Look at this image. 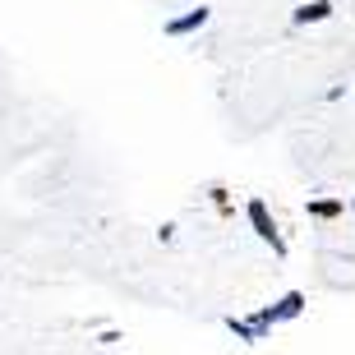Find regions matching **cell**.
Segmentation results:
<instances>
[{
    "mask_svg": "<svg viewBox=\"0 0 355 355\" xmlns=\"http://www.w3.org/2000/svg\"><path fill=\"white\" fill-rule=\"evenodd\" d=\"M304 212H309L314 222H337V217H346V198H309Z\"/></svg>",
    "mask_w": 355,
    "mask_h": 355,
    "instance_id": "obj_5",
    "label": "cell"
},
{
    "mask_svg": "<svg viewBox=\"0 0 355 355\" xmlns=\"http://www.w3.org/2000/svg\"><path fill=\"white\" fill-rule=\"evenodd\" d=\"M208 19H212V10H208V5H198V10H184L180 19H166L162 33H166V37H189V33H198Z\"/></svg>",
    "mask_w": 355,
    "mask_h": 355,
    "instance_id": "obj_2",
    "label": "cell"
},
{
    "mask_svg": "<svg viewBox=\"0 0 355 355\" xmlns=\"http://www.w3.org/2000/svg\"><path fill=\"white\" fill-rule=\"evenodd\" d=\"M304 304H309V295L304 291H286L277 304H268V314H272V328L277 323H291V318H300L304 314Z\"/></svg>",
    "mask_w": 355,
    "mask_h": 355,
    "instance_id": "obj_3",
    "label": "cell"
},
{
    "mask_svg": "<svg viewBox=\"0 0 355 355\" xmlns=\"http://www.w3.org/2000/svg\"><path fill=\"white\" fill-rule=\"evenodd\" d=\"M157 240H162V245H171V240H175V222H166V226H157Z\"/></svg>",
    "mask_w": 355,
    "mask_h": 355,
    "instance_id": "obj_9",
    "label": "cell"
},
{
    "mask_svg": "<svg viewBox=\"0 0 355 355\" xmlns=\"http://www.w3.org/2000/svg\"><path fill=\"white\" fill-rule=\"evenodd\" d=\"M208 198H212V208H217V217H236V203H231V189L226 184H208Z\"/></svg>",
    "mask_w": 355,
    "mask_h": 355,
    "instance_id": "obj_6",
    "label": "cell"
},
{
    "mask_svg": "<svg viewBox=\"0 0 355 355\" xmlns=\"http://www.w3.org/2000/svg\"><path fill=\"white\" fill-rule=\"evenodd\" d=\"M351 208H355V198H351Z\"/></svg>",
    "mask_w": 355,
    "mask_h": 355,
    "instance_id": "obj_10",
    "label": "cell"
},
{
    "mask_svg": "<svg viewBox=\"0 0 355 355\" xmlns=\"http://www.w3.org/2000/svg\"><path fill=\"white\" fill-rule=\"evenodd\" d=\"M245 217H250L254 236L263 240V245L277 254V259H286V254H291V245H286V236H282V226H277V217L268 212V203H263V198H250V203H245Z\"/></svg>",
    "mask_w": 355,
    "mask_h": 355,
    "instance_id": "obj_1",
    "label": "cell"
},
{
    "mask_svg": "<svg viewBox=\"0 0 355 355\" xmlns=\"http://www.w3.org/2000/svg\"><path fill=\"white\" fill-rule=\"evenodd\" d=\"M120 342V332L116 328H106V332H97V346H116Z\"/></svg>",
    "mask_w": 355,
    "mask_h": 355,
    "instance_id": "obj_8",
    "label": "cell"
},
{
    "mask_svg": "<svg viewBox=\"0 0 355 355\" xmlns=\"http://www.w3.org/2000/svg\"><path fill=\"white\" fill-rule=\"evenodd\" d=\"M332 14H337V5H332V0H304L300 10L291 14V24H295V28H304V24H323V19H332Z\"/></svg>",
    "mask_w": 355,
    "mask_h": 355,
    "instance_id": "obj_4",
    "label": "cell"
},
{
    "mask_svg": "<svg viewBox=\"0 0 355 355\" xmlns=\"http://www.w3.org/2000/svg\"><path fill=\"white\" fill-rule=\"evenodd\" d=\"M222 323H226V332H236V337H240L245 346H259V332H254V323H250V318H236V314H226Z\"/></svg>",
    "mask_w": 355,
    "mask_h": 355,
    "instance_id": "obj_7",
    "label": "cell"
}]
</instances>
